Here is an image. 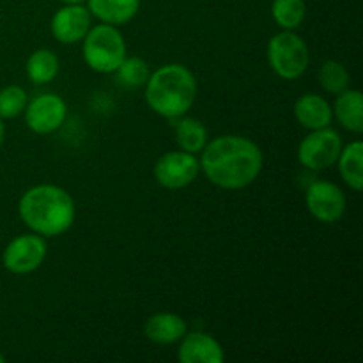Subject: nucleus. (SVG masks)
Wrapping results in <instances>:
<instances>
[{
    "label": "nucleus",
    "mask_w": 363,
    "mask_h": 363,
    "mask_svg": "<svg viewBox=\"0 0 363 363\" xmlns=\"http://www.w3.org/2000/svg\"><path fill=\"white\" fill-rule=\"evenodd\" d=\"M199 160L206 177L223 190H241L257 179L262 152L255 142L240 135H223L204 145Z\"/></svg>",
    "instance_id": "f257e3e1"
},
{
    "label": "nucleus",
    "mask_w": 363,
    "mask_h": 363,
    "mask_svg": "<svg viewBox=\"0 0 363 363\" xmlns=\"http://www.w3.org/2000/svg\"><path fill=\"white\" fill-rule=\"evenodd\" d=\"M18 211L28 229L46 238L60 236L74 222L73 199L55 184H39L25 191Z\"/></svg>",
    "instance_id": "f03ea898"
},
{
    "label": "nucleus",
    "mask_w": 363,
    "mask_h": 363,
    "mask_svg": "<svg viewBox=\"0 0 363 363\" xmlns=\"http://www.w3.org/2000/svg\"><path fill=\"white\" fill-rule=\"evenodd\" d=\"M197 96V80L188 67L167 64L149 74L145 82V101L152 112L167 119L183 117Z\"/></svg>",
    "instance_id": "7ed1b4c3"
},
{
    "label": "nucleus",
    "mask_w": 363,
    "mask_h": 363,
    "mask_svg": "<svg viewBox=\"0 0 363 363\" xmlns=\"http://www.w3.org/2000/svg\"><path fill=\"white\" fill-rule=\"evenodd\" d=\"M84 41V59L96 73H116L126 59V43L116 25L101 23L89 28Z\"/></svg>",
    "instance_id": "20e7f679"
},
{
    "label": "nucleus",
    "mask_w": 363,
    "mask_h": 363,
    "mask_svg": "<svg viewBox=\"0 0 363 363\" xmlns=\"http://www.w3.org/2000/svg\"><path fill=\"white\" fill-rule=\"evenodd\" d=\"M268 60L272 69L284 80H296L311 62L308 46L293 30L280 32L269 39Z\"/></svg>",
    "instance_id": "39448f33"
},
{
    "label": "nucleus",
    "mask_w": 363,
    "mask_h": 363,
    "mask_svg": "<svg viewBox=\"0 0 363 363\" xmlns=\"http://www.w3.org/2000/svg\"><path fill=\"white\" fill-rule=\"evenodd\" d=\"M342 151L340 135L332 128L312 130L298 147V160L305 169L325 170L335 165Z\"/></svg>",
    "instance_id": "423d86ee"
},
{
    "label": "nucleus",
    "mask_w": 363,
    "mask_h": 363,
    "mask_svg": "<svg viewBox=\"0 0 363 363\" xmlns=\"http://www.w3.org/2000/svg\"><path fill=\"white\" fill-rule=\"evenodd\" d=\"M201 163L197 156L186 151H170L155 165V177L163 188L179 190L197 179Z\"/></svg>",
    "instance_id": "0eeeda50"
},
{
    "label": "nucleus",
    "mask_w": 363,
    "mask_h": 363,
    "mask_svg": "<svg viewBox=\"0 0 363 363\" xmlns=\"http://www.w3.org/2000/svg\"><path fill=\"white\" fill-rule=\"evenodd\" d=\"M46 257V243L39 234H23L11 241L2 255L6 269L16 275L32 273Z\"/></svg>",
    "instance_id": "6e6552de"
},
{
    "label": "nucleus",
    "mask_w": 363,
    "mask_h": 363,
    "mask_svg": "<svg viewBox=\"0 0 363 363\" xmlns=\"http://www.w3.org/2000/svg\"><path fill=\"white\" fill-rule=\"evenodd\" d=\"M305 202L315 220L325 223L339 222L346 211V197L337 184L330 181H315L308 186Z\"/></svg>",
    "instance_id": "1a4fd4ad"
},
{
    "label": "nucleus",
    "mask_w": 363,
    "mask_h": 363,
    "mask_svg": "<svg viewBox=\"0 0 363 363\" xmlns=\"http://www.w3.org/2000/svg\"><path fill=\"white\" fill-rule=\"evenodd\" d=\"M66 101L57 94H41L25 106V123L39 135H48L59 130L66 121Z\"/></svg>",
    "instance_id": "9d476101"
},
{
    "label": "nucleus",
    "mask_w": 363,
    "mask_h": 363,
    "mask_svg": "<svg viewBox=\"0 0 363 363\" xmlns=\"http://www.w3.org/2000/svg\"><path fill=\"white\" fill-rule=\"evenodd\" d=\"M91 11L80 4H66L52 18L53 38L64 45L82 41L91 28Z\"/></svg>",
    "instance_id": "9b49d317"
},
{
    "label": "nucleus",
    "mask_w": 363,
    "mask_h": 363,
    "mask_svg": "<svg viewBox=\"0 0 363 363\" xmlns=\"http://www.w3.org/2000/svg\"><path fill=\"white\" fill-rule=\"evenodd\" d=\"M181 363H222L225 360L222 346L215 337L202 332H191L181 339Z\"/></svg>",
    "instance_id": "f8f14e48"
},
{
    "label": "nucleus",
    "mask_w": 363,
    "mask_h": 363,
    "mask_svg": "<svg viewBox=\"0 0 363 363\" xmlns=\"http://www.w3.org/2000/svg\"><path fill=\"white\" fill-rule=\"evenodd\" d=\"M294 117L307 130H321L332 124L333 108L319 94H303L294 103Z\"/></svg>",
    "instance_id": "ddd939ff"
},
{
    "label": "nucleus",
    "mask_w": 363,
    "mask_h": 363,
    "mask_svg": "<svg viewBox=\"0 0 363 363\" xmlns=\"http://www.w3.org/2000/svg\"><path fill=\"white\" fill-rule=\"evenodd\" d=\"M144 333L151 342L174 344L179 342L186 335V323L179 315L162 312V314H155L147 319Z\"/></svg>",
    "instance_id": "4468645a"
},
{
    "label": "nucleus",
    "mask_w": 363,
    "mask_h": 363,
    "mask_svg": "<svg viewBox=\"0 0 363 363\" xmlns=\"http://www.w3.org/2000/svg\"><path fill=\"white\" fill-rule=\"evenodd\" d=\"M91 14L103 23L123 25L133 20L138 13L140 0H87Z\"/></svg>",
    "instance_id": "2eb2a0df"
},
{
    "label": "nucleus",
    "mask_w": 363,
    "mask_h": 363,
    "mask_svg": "<svg viewBox=\"0 0 363 363\" xmlns=\"http://www.w3.org/2000/svg\"><path fill=\"white\" fill-rule=\"evenodd\" d=\"M335 117L346 130L353 133L363 131V96L357 89H350L337 94Z\"/></svg>",
    "instance_id": "dca6fc26"
},
{
    "label": "nucleus",
    "mask_w": 363,
    "mask_h": 363,
    "mask_svg": "<svg viewBox=\"0 0 363 363\" xmlns=\"http://www.w3.org/2000/svg\"><path fill=\"white\" fill-rule=\"evenodd\" d=\"M339 170L346 184H350L354 191H360L363 186V144L360 140L351 142L350 145L340 151Z\"/></svg>",
    "instance_id": "f3484780"
},
{
    "label": "nucleus",
    "mask_w": 363,
    "mask_h": 363,
    "mask_svg": "<svg viewBox=\"0 0 363 363\" xmlns=\"http://www.w3.org/2000/svg\"><path fill=\"white\" fill-rule=\"evenodd\" d=\"M176 142L181 151L191 152V155L201 152L208 144V130L197 119H191V117L181 119L176 126Z\"/></svg>",
    "instance_id": "a211bd4d"
},
{
    "label": "nucleus",
    "mask_w": 363,
    "mask_h": 363,
    "mask_svg": "<svg viewBox=\"0 0 363 363\" xmlns=\"http://www.w3.org/2000/svg\"><path fill=\"white\" fill-rule=\"evenodd\" d=\"M59 73V59L50 50H38L27 60V74L34 84H48Z\"/></svg>",
    "instance_id": "6ab92c4d"
},
{
    "label": "nucleus",
    "mask_w": 363,
    "mask_h": 363,
    "mask_svg": "<svg viewBox=\"0 0 363 363\" xmlns=\"http://www.w3.org/2000/svg\"><path fill=\"white\" fill-rule=\"evenodd\" d=\"M272 16L286 30H294L303 23L307 16L305 0H273Z\"/></svg>",
    "instance_id": "aec40b11"
},
{
    "label": "nucleus",
    "mask_w": 363,
    "mask_h": 363,
    "mask_svg": "<svg viewBox=\"0 0 363 363\" xmlns=\"http://www.w3.org/2000/svg\"><path fill=\"white\" fill-rule=\"evenodd\" d=\"M319 84L330 94H340L350 87V73L337 60H326L319 69Z\"/></svg>",
    "instance_id": "412c9836"
},
{
    "label": "nucleus",
    "mask_w": 363,
    "mask_h": 363,
    "mask_svg": "<svg viewBox=\"0 0 363 363\" xmlns=\"http://www.w3.org/2000/svg\"><path fill=\"white\" fill-rule=\"evenodd\" d=\"M117 77L128 87H140L145 85L149 78V66L144 59L140 57H130V59H124L123 64L117 67Z\"/></svg>",
    "instance_id": "4be33fe9"
},
{
    "label": "nucleus",
    "mask_w": 363,
    "mask_h": 363,
    "mask_svg": "<svg viewBox=\"0 0 363 363\" xmlns=\"http://www.w3.org/2000/svg\"><path fill=\"white\" fill-rule=\"evenodd\" d=\"M27 106V92L18 85H9L0 91V117L13 119Z\"/></svg>",
    "instance_id": "5701e85b"
},
{
    "label": "nucleus",
    "mask_w": 363,
    "mask_h": 363,
    "mask_svg": "<svg viewBox=\"0 0 363 363\" xmlns=\"http://www.w3.org/2000/svg\"><path fill=\"white\" fill-rule=\"evenodd\" d=\"M4 137H6V126H4V123H2V117H0V145H2V142H4Z\"/></svg>",
    "instance_id": "b1692460"
},
{
    "label": "nucleus",
    "mask_w": 363,
    "mask_h": 363,
    "mask_svg": "<svg viewBox=\"0 0 363 363\" xmlns=\"http://www.w3.org/2000/svg\"><path fill=\"white\" fill-rule=\"evenodd\" d=\"M60 2H64V4H82L84 0H60Z\"/></svg>",
    "instance_id": "393cba45"
},
{
    "label": "nucleus",
    "mask_w": 363,
    "mask_h": 363,
    "mask_svg": "<svg viewBox=\"0 0 363 363\" xmlns=\"http://www.w3.org/2000/svg\"><path fill=\"white\" fill-rule=\"evenodd\" d=\"M0 363H4V357H2V354H0Z\"/></svg>",
    "instance_id": "a878e982"
}]
</instances>
